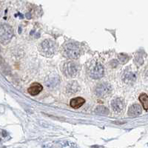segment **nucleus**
<instances>
[{"label":"nucleus","mask_w":148,"mask_h":148,"mask_svg":"<svg viewBox=\"0 0 148 148\" xmlns=\"http://www.w3.org/2000/svg\"><path fill=\"white\" fill-rule=\"evenodd\" d=\"M57 50L56 42L51 39H45L41 42L39 46V51L42 56L45 57H52Z\"/></svg>","instance_id":"f257e3e1"},{"label":"nucleus","mask_w":148,"mask_h":148,"mask_svg":"<svg viewBox=\"0 0 148 148\" xmlns=\"http://www.w3.org/2000/svg\"><path fill=\"white\" fill-rule=\"evenodd\" d=\"M80 71V65L79 63L69 61L64 63L62 67V72L64 76L67 78H73L79 73Z\"/></svg>","instance_id":"f03ea898"},{"label":"nucleus","mask_w":148,"mask_h":148,"mask_svg":"<svg viewBox=\"0 0 148 148\" xmlns=\"http://www.w3.org/2000/svg\"><path fill=\"white\" fill-rule=\"evenodd\" d=\"M63 54L68 59H78L80 55V47L76 43L66 44L63 47Z\"/></svg>","instance_id":"7ed1b4c3"},{"label":"nucleus","mask_w":148,"mask_h":148,"mask_svg":"<svg viewBox=\"0 0 148 148\" xmlns=\"http://www.w3.org/2000/svg\"><path fill=\"white\" fill-rule=\"evenodd\" d=\"M90 77L93 79H99L104 76V67L99 62H92L88 70Z\"/></svg>","instance_id":"20e7f679"},{"label":"nucleus","mask_w":148,"mask_h":148,"mask_svg":"<svg viewBox=\"0 0 148 148\" xmlns=\"http://www.w3.org/2000/svg\"><path fill=\"white\" fill-rule=\"evenodd\" d=\"M14 36L13 29L8 25H0V42L2 44H7L11 40Z\"/></svg>","instance_id":"39448f33"},{"label":"nucleus","mask_w":148,"mask_h":148,"mask_svg":"<svg viewBox=\"0 0 148 148\" xmlns=\"http://www.w3.org/2000/svg\"><path fill=\"white\" fill-rule=\"evenodd\" d=\"M112 90L110 84L108 83L99 84L95 88V94L99 97H105Z\"/></svg>","instance_id":"423d86ee"},{"label":"nucleus","mask_w":148,"mask_h":148,"mask_svg":"<svg viewBox=\"0 0 148 148\" xmlns=\"http://www.w3.org/2000/svg\"><path fill=\"white\" fill-rule=\"evenodd\" d=\"M111 107H112L115 113H121L125 110V107H126V104H125V101L122 99H121V98H116V99H115L112 101Z\"/></svg>","instance_id":"0eeeda50"},{"label":"nucleus","mask_w":148,"mask_h":148,"mask_svg":"<svg viewBox=\"0 0 148 148\" xmlns=\"http://www.w3.org/2000/svg\"><path fill=\"white\" fill-rule=\"evenodd\" d=\"M141 112H142V110H141V108L139 104H134L132 106L130 107L127 113L129 115V116L136 117V116H138L139 115H141Z\"/></svg>","instance_id":"6e6552de"},{"label":"nucleus","mask_w":148,"mask_h":148,"mask_svg":"<svg viewBox=\"0 0 148 148\" xmlns=\"http://www.w3.org/2000/svg\"><path fill=\"white\" fill-rule=\"evenodd\" d=\"M43 87L39 83H34L32 85L28 88V92L31 96H36L42 90Z\"/></svg>","instance_id":"1a4fd4ad"},{"label":"nucleus","mask_w":148,"mask_h":148,"mask_svg":"<svg viewBox=\"0 0 148 148\" xmlns=\"http://www.w3.org/2000/svg\"><path fill=\"white\" fill-rule=\"evenodd\" d=\"M59 83V76H51L47 77L45 79V84L48 88H54L56 86H57Z\"/></svg>","instance_id":"9d476101"},{"label":"nucleus","mask_w":148,"mask_h":148,"mask_svg":"<svg viewBox=\"0 0 148 148\" xmlns=\"http://www.w3.org/2000/svg\"><path fill=\"white\" fill-rule=\"evenodd\" d=\"M85 102V100L82 97H76L74 98L71 100V106L74 109H78L81 108L83 104Z\"/></svg>","instance_id":"9b49d317"},{"label":"nucleus","mask_w":148,"mask_h":148,"mask_svg":"<svg viewBox=\"0 0 148 148\" xmlns=\"http://www.w3.org/2000/svg\"><path fill=\"white\" fill-rule=\"evenodd\" d=\"M67 91L71 93H75L79 91V86L76 82H72L68 84L67 87Z\"/></svg>","instance_id":"f8f14e48"},{"label":"nucleus","mask_w":148,"mask_h":148,"mask_svg":"<svg viewBox=\"0 0 148 148\" xmlns=\"http://www.w3.org/2000/svg\"><path fill=\"white\" fill-rule=\"evenodd\" d=\"M139 101H141L144 109L147 110H148V96L145 93H142L139 96Z\"/></svg>","instance_id":"ddd939ff"},{"label":"nucleus","mask_w":148,"mask_h":148,"mask_svg":"<svg viewBox=\"0 0 148 148\" xmlns=\"http://www.w3.org/2000/svg\"><path fill=\"white\" fill-rule=\"evenodd\" d=\"M97 112L98 113H108L109 111L108 110V109H107L105 107H102V106H99V107H98L97 108Z\"/></svg>","instance_id":"4468645a"}]
</instances>
